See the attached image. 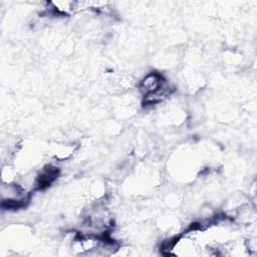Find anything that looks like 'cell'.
I'll use <instances>...</instances> for the list:
<instances>
[{"label": "cell", "mask_w": 257, "mask_h": 257, "mask_svg": "<svg viewBox=\"0 0 257 257\" xmlns=\"http://www.w3.org/2000/svg\"><path fill=\"white\" fill-rule=\"evenodd\" d=\"M166 83V80L163 78V76L157 72H151L147 74L144 79L140 83V90L143 93V95L155 91L158 88H160L163 84Z\"/></svg>", "instance_id": "obj_1"}]
</instances>
